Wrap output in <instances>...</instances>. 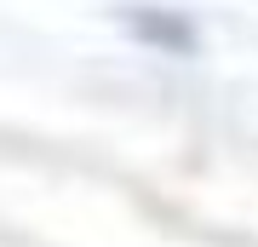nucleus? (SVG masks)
Listing matches in <instances>:
<instances>
[{
  "label": "nucleus",
  "mask_w": 258,
  "mask_h": 247,
  "mask_svg": "<svg viewBox=\"0 0 258 247\" xmlns=\"http://www.w3.org/2000/svg\"><path fill=\"white\" fill-rule=\"evenodd\" d=\"M132 29H138L149 46H161V52H189V46H195L189 23L172 18V12H138V18H132Z\"/></svg>",
  "instance_id": "1"
}]
</instances>
